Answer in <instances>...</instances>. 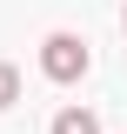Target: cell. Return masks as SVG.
<instances>
[{
    "instance_id": "6da1fadb",
    "label": "cell",
    "mask_w": 127,
    "mask_h": 134,
    "mask_svg": "<svg viewBox=\"0 0 127 134\" xmlns=\"http://www.w3.org/2000/svg\"><path fill=\"white\" fill-rule=\"evenodd\" d=\"M40 74H47V81H80V74H87V40H80V34H47V40H40Z\"/></svg>"
},
{
    "instance_id": "7a4b0ae2",
    "label": "cell",
    "mask_w": 127,
    "mask_h": 134,
    "mask_svg": "<svg viewBox=\"0 0 127 134\" xmlns=\"http://www.w3.org/2000/svg\"><path fill=\"white\" fill-rule=\"evenodd\" d=\"M47 134H100V121L87 114V107H60V114H54V127Z\"/></svg>"
},
{
    "instance_id": "3957f363",
    "label": "cell",
    "mask_w": 127,
    "mask_h": 134,
    "mask_svg": "<svg viewBox=\"0 0 127 134\" xmlns=\"http://www.w3.org/2000/svg\"><path fill=\"white\" fill-rule=\"evenodd\" d=\"M14 100H20V67L0 60V107H14Z\"/></svg>"
},
{
    "instance_id": "277c9868",
    "label": "cell",
    "mask_w": 127,
    "mask_h": 134,
    "mask_svg": "<svg viewBox=\"0 0 127 134\" xmlns=\"http://www.w3.org/2000/svg\"><path fill=\"white\" fill-rule=\"evenodd\" d=\"M120 27H127V14H120Z\"/></svg>"
}]
</instances>
